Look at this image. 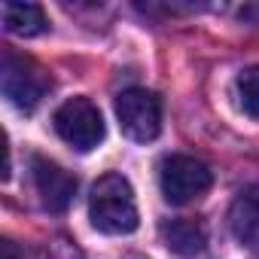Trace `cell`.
Masks as SVG:
<instances>
[{
    "instance_id": "6",
    "label": "cell",
    "mask_w": 259,
    "mask_h": 259,
    "mask_svg": "<svg viewBox=\"0 0 259 259\" xmlns=\"http://www.w3.org/2000/svg\"><path fill=\"white\" fill-rule=\"evenodd\" d=\"M31 171H34V186L40 192V201L55 213L67 210L73 195H76V177L70 171H64L61 165L40 159V156L31 162Z\"/></svg>"
},
{
    "instance_id": "5",
    "label": "cell",
    "mask_w": 259,
    "mask_h": 259,
    "mask_svg": "<svg viewBox=\"0 0 259 259\" xmlns=\"http://www.w3.org/2000/svg\"><path fill=\"white\" fill-rule=\"evenodd\" d=\"M0 79H4V95L22 113H31L46 98V92L52 85L49 73L37 61H31L25 55H16V52L4 55V76Z\"/></svg>"
},
{
    "instance_id": "9",
    "label": "cell",
    "mask_w": 259,
    "mask_h": 259,
    "mask_svg": "<svg viewBox=\"0 0 259 259\" xmlns=\"http://www.w3.org/2000/svg\"><path fill=\"white\" fill-rule=\"evenodd\" d=\"M162 238L177 256H195L204 250V226L195 220H174L162 226Z\"/></svg>"
},
{
    "instance_id": "1",
    "label": "cell",
    "mask_w": 259,
    "mask_h": 259,
    "mask_svg": "<svg viewBox=\"0 0 259 259\" xmlns=\"http://www.w3.org/2000/svg\"><path fill=\"white\" fill-rule=\"evenodd\" d=\"M89 220L104 235H132L141 223L135 189L122 174H104L89 195Z\"/></svg>"
},
{
    "instance_id": "10",
    "label": "cell",
    "mask_w": 259,
    "mask_h": 259,
    "mask_svg": "<svg viewBox=\"0 0 259 259\" xmlns=\"http://www.w3.org/2000/svg\"><path fill=\"white\" fill-rule=\"evenodd\" d=\"M238 104L250 119H259V67H244L235 79Z\"/></svg>"
},
{
    "instance_id": "7",
    "label": "cell",
    "mask_w": 259,
    "mask_h": 259,
    "mask_svg": "<svg viewBox=\"0 0 259 259\" xmlns=\"http://www.w3.org/2000/svg\"><path fill=\"white\" fill-rule=\"evenodd\" d=\"M229 229L241 247L259 253V186H250L235 198L229 210Z\"/></svg>"
},
{
    "instance_id": "2",
    "label": "cell",
    "mask_w": 259,
    "mask_h": 259,
    "mask_svg": "<svg viewBox=\"0 0 259 259\" xmlns=\"http://www.w3.org/2000/svg\"><path fill=\"white\" fill-rule=\"evenodd\" d=\"M116 119L128 141L150 144L162 132V101L150 89H125L116 95Z\"/></svg>"
},
{
    "instance_id": "8",
    "label": "cell",
    "mask_w": 259,
    "mask_h": 259,
    "mask_svg": "<svg viewBox=\"0 0 259 259\" xmlns=\"http://www.w3.org/2000/svg\"><path fill=\"white\" fill-rule=\"evenodd\" d=\"M0 16H4V28L16 37H37L49 28V19L37 4H4Z\"/></svg>"
},
{
    "instance_id": "4",
    "label": "cell",
    "mask_w": 259,
    "mask_h": 259,
    "mask_svg": "<svg viewBox=\"0 0 259 259\" xmlns=\"http://www.w3.org/2000/svg\"><path fill=\"white\" fill-rule=\"evenodd\" d=\"M52 125H55L58 138L64 144H70L73 150H79V153H89V150H95L104 141L101 110L89 98H70V101H64L55 110Z\"/></svg>"
},
{
    "instance_id": "3",
    "label": "cell",
    "mask_w": 259,
    "mask_h": 259,
    "mask_svg": "<svg viewBox=\"0 0 259 259\" xmlns=\"http://www.w3.org/2000/svg\"><path fill=\"white\" fill-rule=\"evenodd\" d=\"M213 183L210 168L195 156H168L159 168V186L168 204H189L201 198Z\"/></svg>"
}]
</instances>
